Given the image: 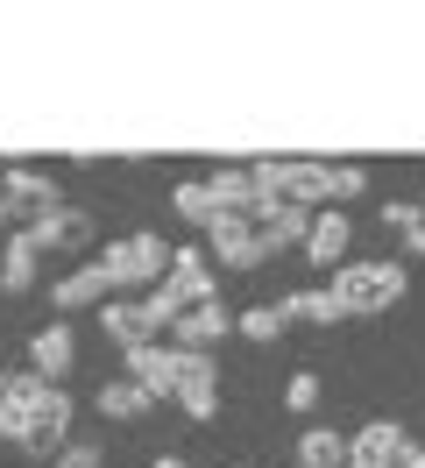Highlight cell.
I'll return each mask as SVG.
<instances>
[{"label":"cell","instance_id":"cell-21","mask_svg":"<svg viewBox=\"0 0 425 468\" xmlns=\"http://www.w3.org/2000/svg\"><path fill=\"white\" fill-rule=\"evenodd\" d=\"M170 206H177V220H192V228H213V220H220L213 185H177V192H170Z\"/></svg>","mask_w":425,"mask_h":468},{"label":"cell","instance_id":"cell-3","mask_svg":"<svg viewBox=\"0 0 425 468\" xmlns=\"http://www.w3.org/2000/svg\"><path fill=\"white\" fill-rule=\"evenodd\" d=\"M71 390L64 383H50V398L36 405V426H28V440H22V454H36V462H57L64 447H71Z\"/></svg>","mask_w":425,"mask_h":468},{"label":"cell","instance_id":"cell-32","mask_svg":"<svg viewBox=\"0 0 425 468\" xmlns=\"http://www.w3.org/2000/svg\"><path fill=\"white\" fill-rule=\"evenodd\" d=\"M0 390H7V369H0Z\"/></svg>","mask_w":425,"mask_h":468},{"label":"cell","instance_id":"cell-27","mask_svg":"<svg viewBox=\"0 0 425 468\" xmlns=\"http://www.w3.org/2000/svg\"><path fill=\"white\" fill-rule=\"evenodd\" d=\"M419 220H425V213H419V206H404V199H390V206H383V228H397V234H411Z\"/></svg>","mask_w":425,"mask_h":468},{"label":"cell","instance_id":"cell-10","mask_svg":"<svg viewBox=\"0 0 425 468\" xmlns=\"http://www.w3.org/2000/svg\"><path fill=\"white\" fill-rule=\"evenodd\" d=\"M128 383H142L149 398H177V348H170V341L128 348Z\"/></svg>","mask_w":425,"mask_h":468},{"label":"cell","instance_id":"cell-31","mask_svg":"<svg viewBox=\"0 0 425 468\" xmlns=\"http://www.w3.org/2000/svg\"><path fill=\"white\" fill-rule=\"evenodd\" d=\"M156 468H192V462H177V454H164V462H156Z\"/></svg>","mask_w":425,"mask_h":468},{"label":"cell","instance_id":"cell-2","mask_svg":"<svg viewBox=\"0 0 425 468\" xmlns=\"http://www.w3.org/2000/svg\"><path fill=\"white\" fill-rule=\"evenodd\" d=\"M107 277H113V292H135V284H164L170 263H177V249H164V234H128V241H107Z\"/></svg>","mask_w":425,"mask_h":468},{"label":"cell","instance_id":"cell-29","mask_svg":"<svg viewBox=\"0 0 425 468\" xmlns=\"http://www.w3.org/2000/svg\"><path fill=\"white\" fill-rule=\"evenodd\" d=\"M404 256H425V220H419L411 234H404Z\"/></svg>","mask_w":425,"mask_h":468},{"label":"cell","instance_id":"cell-30","mask_svg":"<svg viewBox=\"0 0 425 468\" xmlns=\"http://www.w3.org/2000/svg\"><path fill=\"white\" fill-rule=\"evenodd\" d=\"M0 228H15V199H0Z\"/></svg>","mask_w":425,"mask_h":468},{"label":"cell","instance_id":"cell-17","mask_svg":"<svg viewBox=\"0 0 425 468\" xmlns=\"http://www.w3.org/2000/svg\"><path fill=\"white\" fill-rule=\"evenodd\" d=\"M347 462H355V447L334 426H305L298 433V468H347Z\"/></svg>","mask_w":425,"mask_h":468},{"label":"cell","instance_id":"cell-9","mask_svg":"<svg viewBox=\"0 0 425 468\" xmlns=\"http://www.w3.org/2000/svg\"><path fill=\"white\" fill-rule=\"evenodd\" d=\"M255 234H262V249H270V256H277V249H305L312 213H305V206H291V199H262V213H255Z\"/></svg>","mask_w":425,"mask_h":468},{"label":"cell","instance_id":"cell-26","mask_svg":"<svg viewBox=\"0 0 425 468\" xmlns=\"http://www.w3.org/2000/svg\"><path fill=\"white\" fill-rule=\"evenodd\" d=\"M100 462H107V454H100V440H71L50 468H100Z\"/></svg>","mask_w":425,"mask_h":468},{"label":"cell","instance_id":"cell-20","mask_svg":"<svg viewBox=\"0 0 425 468\" xmlns=\"http://www.w3.org/2000/svg\"><path fill=\"white\" fill-rule=\"evenodd\" d=\"M92 405H100V419H142V411L156 405V398H149L142 383H128V377H107V383H100V398H92Z\"/></svg>","mask_w":425,"mask_h":468},{"label":"cell","instance_id":"cell-7","mask_svg":"<svg viewBox=\"0 0 425 468\" xmlns=\"http://www.w3.org/2000/svg\"><path fill=\"white\" fill-rule=\"evenodd\" d=\"M227 334H234V313L213 298V305H192L185 320L170 326V348H177V355H206L213 341H227Z\"/></svg>","mask_w":425,"mask_h":468},{"label":"cell","instance_id":"cell-25","mask_svg":"<svg viewBox=\"0 0 425 468\" xmlns=\"http://www.w3.org/2000/svg\"><path fill=\"white\" fill-rule=\"evenodd\" d=\"M283 405H291V411H312V405H319V377H312V369H298V377L283 383Z\"/></svg>","mask_w":425,"mask_h":468},{"label":"cell","instance_id":"cell-16","mask_svg":"<svg viewBox=\"0 0 425 468\" xmlns=\"http://www.w3.org/2000/svg\"><path fill=\"white\" fill-rule=\"evenodd\" d=\"M206 185H213V206H220V213H234V220H255V213H262L255 171H213Z\"/></svg>","mask_w":425,"mask_h":468},{"label":"cell","instance_id":"cell-15","mask_svg":"<svg viewBox=\"0 0 425 468\" xmlns=\"http://www.w3.org/2000/svg\"><path fill=\"white\" fill-rule=\"evenodd\" d=\"M71 355H79L71 326H64V320H50L43 334H36V341H28V369H36V377H64V369H71Z\"/></svg>","mask_w":425,"mask_h":468},{"label":"cell","instance_id":"cell-22","mask_svg":"<svg viewBox=\"0 0 425 468\" xmlns=\"http://www.w3.org/2000/svg\"><path fill=\"white\" fill-rule=\"evenodd\" d=\"M283 305H291V320H312V326H334V320H347L334 292H291Z\"/></svg>","mask_w":425,"mask_h":468},{"label":"cell","instance_id":"cell-13","mask_svg":"<svg viewBox=\"0 0 425 468\" xmlns=\"http://www.w3.org/2000/svg\"><path fill=\"white\" fill-rule=\"evenodd\" d=\"M404 426H397V419H368L362 433L347 440V447H355V468H397V454H404Z\"/></svg>","mask_w":425,"mask_h":468},{"label":"cell","instance_id":"cell-6","mask_svg":"<svg viewBox=\"0 0 425 468\" xmlns=\"http://www.w3.org/2000/svg\"><path fill=\"white\" fill-rule=\"evenodd\" d=\"M156 292L177 305V313H192V305H213V270H206V249H177V263H170V277L156 284Z\"/></svg>","mask_w":425,"mask_h":468},{"label":"cell","instance_id":"cell-4","mask_svg":"<svg viewBox=\"0 0 425 468\" xmlns=\"http://www.w3.org/2000/svg\"><path fill=\"white\" fill-rule=\"evenodd\" d=\"M50 398V377H36V369H22V377H7V390H0V440H15L22 447L28 426H36V405Z\"/></svg>","mask_w":425,"mask_h":468},{"label":"cell","instance_id":"cell-24","mask_svg":"<svg viewBox=\"0 0 425 468\" xmlns=\"http://www.w3.org/2000/svg\"><path fill=\"white\" fill-rule=\"evenodd\" d=\"M326 192H334V199H362L368 171H362V164H326Z\"/></svg>","mask_w":425,"mask_h":468},{"label":"cell","instance_id":"cell-18","mask_svg":"<svg viewBox=\"0 0 425 468\" xmlns=\"http://www.w3.org/2000/svg\"><path fill=\"white\" fill-rule=\"evenodd\" d=\"M0 199H15V213H22V206H36V213H57V206H64L43 171H7L0 177Z\"/></svg>","mask_w":425,"mask_h":468},{"label":"cell","instance_id":"cell-33","mask_svg":"<svg viewBox=\"0 0 425 468\" xmlns=\"http://www.w3.org/2000/svg\"><path fill=\"white\" fill-rule=\"evenodd\" d=\"M291 468H298V462H291Z\"/></svg>","mask_w":425,"mask_h":468},{"label":"cell","instance_id":"cell-23","mask_svg":"<svg viewBox=\"0 0 425 468\" xmlns=\"http://www.w3.org/2000/svg\"><path fill=\"white\" fill-rule=\"evenodd\" d=\"M234 326H241L249 341H277L283 326H291V305H283V298H277V305H249V313H241Z\"/></svg>","mask_w":425,"mask_h":468},{"label":"cell","instance_id":"cell-5","mask_svg":"<svg viewBox=\"0 0 425 468\" xmlns=\"http://www.w3.org/2000/svg\"><path fill=\"white\" fill-rule=\"evenodd\" d=\"M206 249H213L227 270H262V263H270V249H262L255 220H234V213H220V220L206 228Z\"/></svg>","mask_w":425,"mask_h":468},{"label":"cell","instance_id":"cell-1","mask_svg":"<svg viewBox=\"0 0 425 468\" xmlns=\"http://www.w3.org/2000/svg\"><path fill=\"white\" fill-rule=\"evenodd\" d=\"M404 263H340L334 270V298L347 320H362V313H390L397 298H404Z\"/></svg>","mask_w":425,"mask_h":468},{"label":"cell","instance_id":"cell-19","mask_svg":"<svg viewBox=\"0 0 425 468\" xmlns=\"http://www.w3.org/2000/svg\"><path fill=\"white\" fill-rule=\"evenodd\" d=\"M36 241H28V228L22 234H7V249H0V292H28L36 284Z\"/></svg>","mask_w":425,"mask_h":468},{"label":"cell","instance_id":"cell-8","mask_svg":"<svg viewBox=\"0 0 425 468\" xmlns=\"http://www.w3.org/2000/svg\"><path fill=\"white\" fill-rule=\"evenodd\" d=\"M177 405L192 419H213L220 411V369L206 355H177Z\"/></svg>","mask_w":425,"mask_h":468},{"label":"cell","instance_id":"cell-14","mask_svg":"<svg viewBox=\"0 0 425 468\" xmlns=\"http://www.w3.org/2000/svg\"><path fill=\"white\" fill-rule=\"evenodd\" d=\"M347 213H340V206H326V213H312V234H305V263H326L334 270L340 256H347Z\"/></svg>","mask_w":425,"mask_h":468},{"label":"cell","instance_id":"cell-12","mask_svg":"<svg viewBox=\"0 0 425 468\" xmlns=\"http://www.w3.org/2000/svg\"><path fill=\"white\" fill-rule=\"evenodd\" d=\"M107 298H113L107 263H85V270H71V277H57V284H50L57 313H85V305H107Z\"/></svg>","mask_w":425,"mask_h":468},{"label":"cell","instance_id":"cell-28","mask_svg":"<svg viewBox=\"0 0 425 468\" xmlns=\"http://www.w3.org/2000/svg\"><path fill=\"white\" fill-rule=\"evenodd\" d=\"M397 468H425V447H419V440H404V454H397Z\"/></svg>","mask_w":425,"mask_h":468},{"label":"cell","instance_id":"cell-11","mask_svg":"<svg viewBox=\"0 0 425 468\" xmlns=\"http://www.w3.org/2000/svg\"><path fill=\"white\" fill-rule=\"evenodd\" d=\"M28 241H36V249H85V241H92V213H85V206L36 213V220H28Z\"/></svg>","mask_w":425,"mask_h":468},{"label":"cell","instance_id":"cell-34","mask_svg":"<svg viewBox=\"0 0 425 468\" xmlns=\"http://www.w3.org/2000/svg\"><path fill=\"white\" fill-rule=\"evenodd\" d=\"M347 468H355V462H347Z\"/></svg>","mask_w":425,"mask_h":468}]
</instances>
